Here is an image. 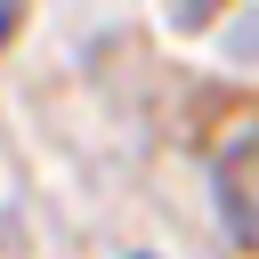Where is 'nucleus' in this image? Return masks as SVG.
Instances as JSON below:
<instances>
[{
	"instance_id": "f257e3e1",
	"label": "nucleus",
	"mask_w": 259,
	"mask_h": 259,
	"mask_svg": "<svg viewBox=\"0 0 259 259\" xmlns=\"http://www.w3.org/2000/svg\"><path fill=\"white\" fill-rule=\"evenodd\" d=\"M8 24H16V0H0V40H8Z\"/></svg>"
}]
</instances>
